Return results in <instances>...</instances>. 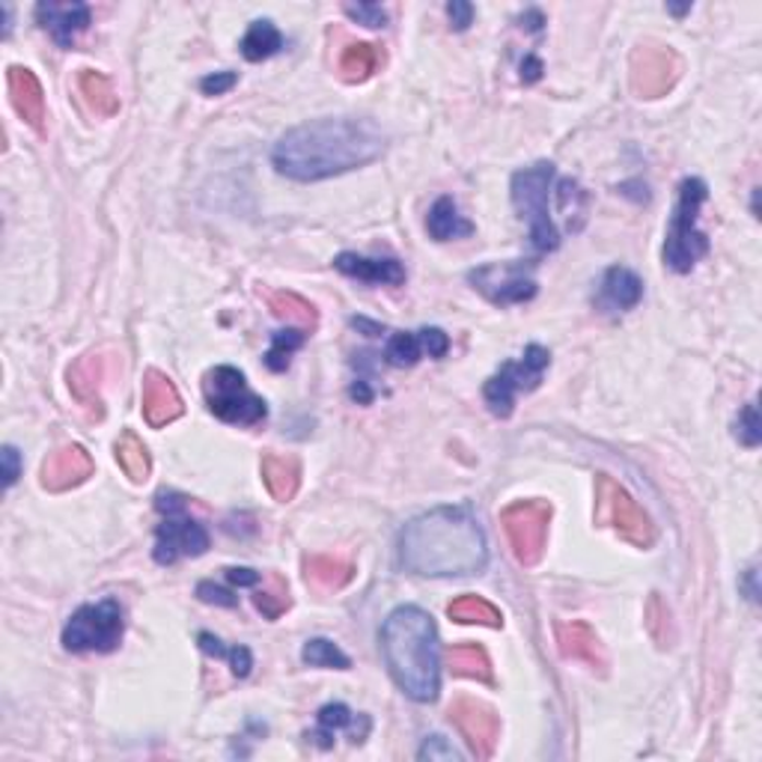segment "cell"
Wrapping results in <instances>:
<instances>
[{"label":"cell","instance_id":"6da1fadb","mask_svg":"<svg viewBox=\"0 0 762 762\" xmlns=\"http://www.w3.org/2000/svg\"><path fill=\"white\" fill-rule=\"evenodd\" d=\"M384 155V131L364 117H325L295 126L277 141L274 170L295 182L349 174Z\"/></svg>","mask_w":762,"mask_h":762},{"label":"cell","instance_id":"7a4b0ae2","mask_svg":"<svg viewBox=\"0 0 762 762\" xmlns=\"http://www.w3.org/2000/svg\"><path fill=\"white\" fill-rule=\"evenodd\" d=\"M400 563L424 578L479 575L489 563V545L479 522L462 507H438L405 524Z\"/></svg>","mask_w":762,"mask_h":762},{"label":"cell","instance_id":"3957f363","mask_svg":"<svg viewBox=\"0 0 762 762\" xmlns=\"http://www.w3.org/2000/svg\"><path fill=\"white\" fill-rule=\"evenodd\" d=\"M381 653L405 698L436 703L441 694L436 620L417 605L396 608L381 626Z\"/></svg>","mask_w":762,"mask_h":762},{"label":"cell","instance_id":"277c9868","mask_svg":"<svg viewBox=\"0 0 762 762\" xmlns=\"http://www.w3.org/2000/svg\"><path fill=\"white\" fill-rule=\"evenodd\" d=\"M709 200V188L698 176H688L679 182V200H676L674 218L667 227L665 239V265L674 272L686 274L709 253L706 233L698 227L700 209Z\"/></svg>","mask_w":762,"mask_h":762},{"label":"cell","instance_id":"5b68a950","mask_svg":"<svg viewBox=\"0 0 762 762\" xmlns=\"http://www.w3.org/2000/svg\"><path fill=\"white\" fill-rule=\"evenodd\" d=\"M555 182V164L536 162L534 167H524L519 174H512V206L519 212V218L527 221L531 227V245L539 253H551L560 248V233L555 221L548 215V194Z\"/></svg>","mask_w":762,"mask_h":762},{"label":"cell","instance_id":"8992f818","mask_svg":"<svg viewBox=\"0 0 762 762\" xmlns=\"http://www.w3.org/2000/svg\"><path fill=\"white\" fill-rule=\"evenodd\" d=\"M155 510L162 512L164 522L155 531V560L162 567H170L182 557H200L209 551L206 527L188 515V498L176 491H162L155 498Z\"/></svg>","mask_w":762,"mask_h":762},{"label":"cell","instance_id":"52a82bcc","mask_svg":"<svg viewBox=\"0 0 762 762\" xmlns=\"http://www.w3.org/2000/svg\"><path fill=\"white\" fill-rule=\"evenodd\" d=\"M203 396L209 412L233 426H257L269 417V405L248 388L245 372L236 367H215L203 376Z\"/></svg>","mask_w":762,"mask_h":762},{"label":"cell","instance_id":"ba28073f","mask_svg":"<svg viewBox=\"0 0 762 762\" xmlns=\"http://www.w3.org/2000/svg\"><path fill=\"white\" fill-rule=\"evenodd\" d=\"M126 634V614L117 599L81 605L63 629V646L69 653H114Z\"/></svg>","mask_w":762,"mask_h":762},{"label":"cell","instance_id":"9c48e42d","mask_svg":"<svg viewBox=\"0 0 762 762\" xmlns=\"http://www.w3.org/2000/svg\"><path fill=\"white\" fill-rule=\"evenodd\" d=\"M596 522L610 524L634 548H653L658 539L650 512L608 474L596 477Z\"/></svg>","mask_w":762,"mask_h":762},{"label":"cell","instance_id":"30bf717a","mask_svg":"<svg viewBox=\"0 0 762 762\" xmlns=\"http://www.w3.org/2000/svg\"><path fill=\"white\" fill-rule=\"evenodd\" d=\"M548 367H551V352L539 346V343H531L519 360H507L501 372H495L483 388L489 412L507 420L512 408H515V396L536 391L543 384Z\"/></svg>","mask_w":762,"mask_h":762},{"label":"cell","instance_id":"8fae6325","mask_svg":"<svg viewBox=\"0 0 762 762\" xmlns=\"http://www.w3.org/2000/svg\"><path fill=\"white\" fill-rule=\"evenodd\" d=\"M501 524L512 545V555L524 569H534L545 555L548 527H551V503L515 501L501 512Z\"/></svg>","mask_w":762,"mask_h":762},{"label":"cell","instance_id":"7c38bea8","mask_svg":"<svg viewBox=\"0 0 762 762\" xmlns=\"http://www.w3.org/2000/svg\"><path fill=\"white\" fill-rule=\"evenodd\" d=\"M682 57L665 43H641L629 57V84L638 98H662L682 78Z\"/></svg>","mask_w":762,"mask_h":762},{"label":"cell","instance_id":"4fadbf2b","mask_svg":"<svg viewBox=\"0 0 762 762\" xmlns=\"http://www.w3.org/2000/svg\"><path fill=\"white\" fill-rule=\"evenodd\" d=\"M536 262L531 260H512V262H489L479 265L468 274V281L474 284L479 295H486L491 305L510 307L524 305L536 295L534 281Z\"/></svg>","mask_w":762,"mask_h":762},{"label":"cell","instance_id":"5bb4252c","mask_svg":"<svg viewBox=\"0 0 762 762\" xmlns=\"http://www.w3.org/2000/svg\"><path fill=\"white\" fill-rule=\"evenodd\" d=\"M447 715L456 724V730L465 736L471 753L477 760H491L495 757V748L501 741V718L489 703L474 698H459L450 703Z\"/></svg>","mask_w":762,"mask_h":762},{"label":"cell","instance_id":"9a60e30c","mask_svg":"<svg viewBox=\"0 0 762 762\" xmlns=\"http://www.w3.org/2000/svg\"><path fill=\"white\" fill-rule=\"evenodd\" d=\"M93 456L81 444H66L43 462V489L69 491L93 477Z\"/></svg>","mask_w":762,"mask_h":762},{"label":"cell","instance_id":"2e32d148","mask_svg":"<svg viewBox=\"0 0 762 762\" xmlns=\"http://www.w3.org/2000/svg\"><path fill=\"white\" fill-rule=\"evenodd\" d=\"M447 352H450V337L441 328H420V331H396L384 346V358L393 367H414L424 355L444 358Z\"/></svg>","mask_w":762,"mask_h":762},{"label":"cell","instance_id":"e0dca14e","mask_svg":"<svg viewBox=\"0 0 762 762\" xmlns=\"http://www.w3.org/2000/svg\"><path fill=\"white\" fill-rule=\"evenodd\" d=\"M557 646H560V655H563V658L581 662V665H587L590 670H599L602 676L608 674L610 658L608 653H605V643H602V638L596 634V629H593L590 622H560V626H557Z\"/></svg>","mask_w":762,"mask_h":762},{"label":"cell","instance_id":"ac0fdd59","mask_svg":"<svg viewBox=\"0 0 762 762\" xmlns=\"http://www.w3.org/2000/svg\"><path fill=\"white\" fill-rule=\"evenodd\" d=\"M186 414V403L176 391V384L164 372L150 370L143 376V417L153 429L174 424Z\"/></svg>","mask_w":762,"mask_h":762},{"label":"cell","instance_id":"d6986e66","mask_svg":"<svg viewBox=\"0 0 762 762\" xmlns=\"http://www.w3.org/2000/svg\"><path fill=\"white\" fill-rule=\"evenodd\" d=\"M7 87L19 117L31 126L36 134H45V90L36 72L27 66H10L7 69Z\"/></svg>","mask_w":762,"mask_h":762},{"label":"cell","instance_id":"ffe728a7","mask_svg":"<svg viewBox=\"0 0 762 762\" xmlns=\"http://www.w3.org/2000/svg\"><path fill=\"white\" fill-rule=\"evenodd\" d=\"M90 19H93V12H90L87 3H55V0H48V3L36 7V22L55 36V43L60 48H72L78 36L90 27Z\"/></svg>","mask_w":762,"mask_h":762},{"label":"cell","instance_id":"44dd1931","mask_svg":"<svg viewBox=\"0 0 762 762\" xmlns=\"http://www.w3.org/2000/svg\"><path fill=\"white\" fill-rule=\"evenodd\" d=\"M334 269L370 286H403L408 277L403 262L393 260V257L376 260V257H360V253H340L334 260Z\"/></svg>","mask_w":762,"mask_h":762},{"label":"cell","instance_id":"7402d4cb","mask_svg":"<svg viewBox=\"0 0 762 762\" xmlns=\"http://www.w3.org/2000/svg\"><path fill=\"white\" fill-rule=\"evenodd\" d=\"M108 358L105 352H87L69 367L66 379H69V391L78 403L87 408H98L102 412V384L108 379Z\"/></svg>","mask_w":762,"mask_h":762},{"label":"cell","instance_id":"603a6c76","mask_svg":"<svg viewBox=\"0 0 762 762\" xmlns=\"http://www.w3.org/2000/svg\"><path fill=\"white\" fill-rule=\"evenodd\" d=\"M643 298V281L632 269L614 265L605 272L599 286V307L610 310V313H626L632 307L641 305Z\"/></svg>","mask_w":762,"mask_h":762},{"label":"cell","instance_id":"cb8c5ba5","mask_svg":"<svg viewBox=\"0 0 762 762\" xmlns=\"http://www.w3.org/2000/svg\"><path fill=\"white\" fill-rule=\"evenodd\" d=\"M260 471L262 483H265V489L272 491L274 501H295V495L301 489V462L298 459L284 456V453H265Z\"/></svg>","mask_w":762,"mask_h":762},{"label":"cell","instance_id":"d4e9b609","mask_svg":"<svg viewBox=\"0 0 762 762\" xmlns=\"http://www.w3.org/2000/svg\"><path fill=\"white\" fill-rule=\"evenodd\" d=\"M305 569V581L319 593H337V590L349 587L355 578V563L343 560V557L331 555H307L301 560Z\"/></svg>","mask_w":762,"mask_h":762},{"label":"cell","instance_id":"484cf974","mask_svg":"<svg viewBox=\"0 0 762 762\" xmlns=\"http://www.w3.org/2000/svg\"><path fill=\"white\" fill-rule=\"evenodd\" d=\"M426 229L436 241H453L468 239L474 236V224L459 215V206L453 203V197H438L429 215H426Z\"/></svg>","mask_w":762,"mask_h":762},{"label":"cell","instance_id":"4316f807","mask_svg":"<svg viewBox=\"0 0 762 762\" xmlns=\"http://www.w3.org/2000/svg\"><path fill=\"white\" fill-rule=\"evenodd\" d=\"M381 63H384V51H381L379 45L352 43L343 48L337 69L340 78H343L346 84H364V81H370V78L379 72Z\"/></svg>","mask_w":762,"mask_h":762},{"label":"cell","instance_id":"83f0119b","mask_svg":"<svg viewBox=\"0 0 762 762\" xmlns=\"http://www.w3.org/2000/svg\"><path fill=\"white\" fill-rule=\"evenodd\" d=\"M447 667L453 670V676L495 686V670H491L489 655L477 643H456V646H450L447 650Z\"/></svg>","mask_w":762,"mask_h":762},{"label":"cell","instance_id":"f1b7e54d","mask_svg":"<svg viewBox=\"0 0 762 762\" xmlns=\"http://www.w3.org/2000/svg\"><path fill=\"white\" fill-rule=\"evenodd\" d=\"M447 617L462 626H489V629H503V614L489 599L483 596H459L447 605Z\"/></svg>","mask_w":762,"mask_h":762},{"label":"cell","instance_id":"f546056e","mask_svg":"<svg viewBox=\"0 0 762 762\" xmlns=\"http://www.w3.org/2000/svg\"><path fill=\"white\" fill-rule=\"evenodd\" d=\"M364 718V715H360ZM358 715L352 712L346 703H328V706L319 709V727L322 730L313 733V739H319V745L322 748H331V739H334V733L337 730H352V741H364V736H367V727H360L358 730Z\"/></svg>","mask_w":762,"mask_h":762},{"label":"cell","instance_id":"4dcf8cb0","mask_svg":"<svg viewBox=\"0 0 762 762\" xmlns=\"http://www.w3.org/2000/svg\"><path fill=\"white\" fill-rule=\"evenodd\" d=\"M281 48H284V33L277 31V24L269 22V19H257L248 27V33H245V39H241V55H245V60H251V63L269 60Z\"/></svg>","mask_w":762,"mask_h":762},{"label":"cell","instance_id":"1f68e13d","mask_svg":"<svg viewBox=\"0 0 762 762\" xmlns=\"http://www.w3.org/2000/svg\"><path fill=\"white\" fill-rule=\"evenodd\" d=\"M253 605L269 622H277L286 610L293 608V596H289V584L281 572H265L262 587L253 593Z\"/></svg>","mask_w":762,"mask_h":762},{"label":"cell","instance_id":"d6a6232c","mask_svg":"<svg viewBox=\"0 0 762 762\" xmlns=\"http://www.w3.org/2000/svg\"><path fill=\"white\" fill-rule=\"evenodd\" d=\"M269 310L274 317L284 319V322H293L301 331H317L319 325V313L317 307L310 305L307 298H301L298 293H272L269 295Z\"/></svg>","mask_w":762,"mask_h":762},{"label":"cell","instance_id":"836d02e7","mask_svg":"<svg viewBox=\"0 0 762 762\" xmlns=\"http://www.w3.org/2000/svg\"><path fill=\"white\" fill-rule=\"evenodd\" d=\"M117 462H120V468L126 471V477L131 479V483H146L150 479V471H153V459H150V450H146V444H143L141 438L134 436L131 429H126L120 436V441H117Z\"/></svg>","mask_w":762,"mask_h":762},{"label":"cell","instance_id":"e575fe53","mask_svg":"<svg viewBox=\"0 0 762 762\" xmlns=\"http://www.w3.org/2000/svg\"><path fill=\"white\" fill-rule=\"evenodd\" d=\"M78 84H81V93H84L87 105L96 114H102V117H117L120 114V96H117L114 84L102 72L87 69V72H81Z\"/></svg>","mask_w":762,"mask_h":762},{"label":"cell","instance_id":"d590c367","mask_svg":"<svg viewBox=\"0 0 762 762\" xmlns=\"http://www.w3.org/2000/svg\"><path fill=\"white\" fill-rule=\"evenodd\" d=\"M197 643H200V650L206 655H212V658H227L229 667H233V676H239V679L251 676L253 655L248 646H224V641H218L215 634L209 632H200Z\"/></svg>","mask_w":762,"mask_h":762},{"label":"cell","instance_id":"8d00e7d4","mask_svg":"<svg viewBox=\"0 0 762 762\" xmlns=\"http://www.w3.org/2000/svg\"><path fill=\"white\" fill-rule=\"evenodd\" d=\"M646 632H650V638H653L662 650H667V646H674L676 641V632H674V614H670V608H667V602L658 596V593H653L650 596V602H646Z\"/></svg>","mask_w":762,"mask_h":762},{"label":"cell","instance_id":"74e56055","mask_svg":"<svg viewBox=\"0 0 762 762\" xmlns=\"http://www.w3.org/2000/svg\"><path fill=\"white\" fill-rule=\"evenodd\" d=\"M301 658H305V665L328 667V670H349L352 667L349 655L343 653L334 641H328V638L307 641L305 650H301Z\"/></svg>","mask_w":762,"mask_h":762},{"label":"cell","instance_id":"f35d334b","mask_svg":"<svg viewBox=\"0 0 762 762\" xmlns=\"http://www.w3.org/2000/svg\"><path fill=\"white\" fill-rule=\"evenodd\" d=\"M307 340V331L301 328H289V331H277L272 337V349L265 352V367L272 372H284L289 367V358L295 349H301Z\"/></svg>","mask_w":762,"mask_h":762},{"label":"cell","instance_id":"ab89813d","mask_svg":"<svg viewBox=\"0 0 762 762\" xmlns=\"http://www.w3.org/2000/svg\"><path fill=\"white\" fill-rule=\"evenodd\" d=\"M736 438H739V444L745 447H760L762 441V424H760V408H757V403H748L745 408L739 412V417H736Z\"/></svg>","mask_w":762,"mask_h":762},{"label":"cell","instance_id":"60d3db41","mask_svg":"<svg viewBox=\"0 0 762 762\" xmlns=\"http://www.w3.org/2000/svg\"><path fill=\"white\" fill-rule=\"evenodd\" d=\"M343 12L358 24H367V27H384L388 24V12L381 10L379 3H346Z\"/></svg>","mask_w":762,"mask_h":762},{"label":"cell","instance_id":"b9f144b4","mask_svg":"<svg viewBox=\"0 0 762 762\" xmlns=\"http://www.w3.org/2000/svg\"><path fill=\"white\" fill-rule=\"evenodd\" d=\"M197 599L206 602V605H221V608H236V605H239V599H236L229 590L218 587V584H212V581H200V584H197Z\"/></svg>","mask_w":762,"mask_h":762},{"label":"cell","instance_id":"7bdbcfd3","mask_svg":"<svg viewBox=\"0 0 762 762\" xmlns=\"http://www.w3.org/2000/svg\"><path fill=\"white\" fill-rule=\"evenodd\" d=\"M417 757L420 760H459V751L453 745H447L444 736H429Z\"/></svg>","mask_w":762,"mask_h":762},{"label":"cell","instance_id":"ee69618b","mask_svg":"<svg viewBox=\"0 0 762 762\" xmlns=\"http://www.w3.org/2000/svg\"><path fill=\"white\" fill-rule=\"evenodd\" d=\"M236 81H239L236 72H215V75H206L200 81V90H203L206 96H224V93H229V90L236 87Z\"/></svg>","mask_w":762,"mask_h":762},{"label":"cell","instance_id":"f6af8a7d","mask_svg":"<svg viewBox=\"0 0 762 762\" xmlns=\"http://www.w3.org/2000/svg\"><path fill=\"white\" fill-rule=\"evenodd\" d=\"M447 15H450V22H453L456 31H468L471 24H474V7L465 3V0H453V3H447Z\"/></svg>","mask_w":762,"mask_h":762},{"label":"cell","instance_id":"bcb514c9","mask_svg":"<svg viewBox=\"0 0 762 762\" xmlns=\"http://www.w3.org/2000/svg\"><path fill=\"white\" fill-rule=\"evenodd\" d=\"M19 471H22V456H19V450H15V447H3V483H7V489L15 486Z\"/></svg>","mask_w":762,"mask_h":762},{"label":"cell","instance_id":"7dc6e473","mask_svg":"<svg viewBox=\"0 0 762 762\" xmlns=\"http://www.w3.org/2000/svg\"><path fill=\"white\" fill-rule=\"evenodd\" d=\"M227 578L233 584H239V587H253V584L262 581V572H253V569H227Z\"/></svg>","mask_w":762,"mask_h":762},{"label":"cell","instance_id":"c3c4849f","mask_svg":"<svg viewBox=\"0 0 762 762\" xmlns=\"http://www.w3.org/2000/svg\"><path fill=\"white\" fill-rule=\"evenodd\" d=\"M543 78V63H539V57H524L522 63V81L524 84H534V81H539Z\"/></svg>","mask_w":762,"mask_h":762},{"label":"cell","instance_id":"681fc988","mask_svg":"<svg viewBox=\"0 0 762 762\" xmlns=\"http://www.w3.org/2000/svg\"><path fill=\"white\" fill-rule=\"evenodd\" d=\"M741 584H745V590H748V599L751 602L760 599V590H757V567H751L748 572H745V581H741Z\"/></svg>","mask_w":762,"mask_h":762},{"label":"cell","instance_id":"f907efd6","mask_svg":"<svg viewBox=\"0 0 762 762\" xmlns=\"http://www.w3.org/2000/svg\"><path fill=\"white\" fill-rule=\"evenodd\" d=\"M352 396H355L358 403H370L372 391H367V384H364V381H358V384L352 388Z\"/></svg>","mask_w":762,"mask_h":762},{"label":"cell","instance_id":"816d5d0a","mask_svg":"<svg viewBox=\"0 0 762 762\" xmlns=\"http://www.w3.org/2000/svg\"><path fill=\"white\" fill-rule=\"evenodd\" d=\"M688 10H691V7H670V12H674V15H686Z\"/></svg>","mask_w":762,"mask_h":762}]
</instances>
